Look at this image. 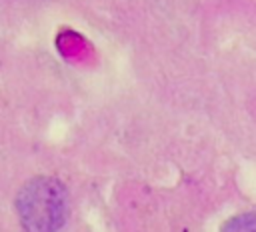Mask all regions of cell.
<instances>
[{
	"mask_svg": "<svg viewBox=\"0 0 256 232\" xmlns=\"http://www.w3.org/2000/svg\"><path fill=\"white\" fill-rule=\"evenodd\" d=\"M14 204L24 232H58L66 222L68 192L58 178L36 176L20 188Z\"/></svg>",
	"mask_w": 256,
	"mask_h": 232,
	"instance_id": "6da1fadb",
	"label": "cell"
},
{
	"mask_svg": "<svg viewBox=\"0 0 256 232\" xmlns=\"http://www.w3.org/2000/svg\"><path fill=\"white\" fill-rule=\"evenodd\" d=\"M222 232H256V212H242L222 224Z\"/></svg>",
	"mask_w": 256,
	"mask_h": 232,
	"instance_id": "7a4b0ae2",
	"label": "cell"
}]
</instances>
